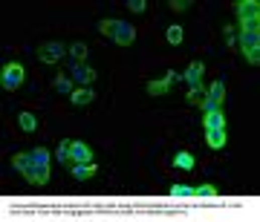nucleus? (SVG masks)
Instances as JSON below:
<instances>
[{"label":"nucleus","mask_w":260,"mask_h":222,"mask_svg":"<svg viewBox=\"0 0 260 222\" xmlns=\"http://www.w3.org/2000/svg\"><path fill=\"white\" fill-rule=\"evenodd\" d=\"M237 12H240V26H243V29H257V21H260V3L257 0H243V3H237Z\"/></svg>","instance_id":"obj_1"},{"label":"nucleus","mask_w":260,"mask_h":222,"mask_svg":"<svg viewBox=\"0 0 260 222\" xmlns=\"http://www.w3.org/2000/svg\"><path fill=\"white\" fill-rule=\"evenodd\" d=\"M260 35H257V29H243L240 32V47H243V52H246V58H248V64H257L260 61Z\"/></svg>","instance_id":"obj_2"},{"label":"nucleus","mask_w":260,"mask_h":222,"mask_svg":"<svg viewBox=\"0 0 260 222\" xmlns=\"http://www.w3.org/2000/svg\"><path fill=\"white\" fill-rule=\"evenodd\" d=\"M0 81H3V90H18L21 81H24V67H21V64H6Z\"/></svg>","instance_id":"obj_3"},{"label":"nucleus","mask_w":260,"mask_h":222,"mask_svg":"<svg viewBox=\"0 0 260 222\" xmlns=\"http://www.w3.org/2000/svg\"><path fill=\"white\" fill-rule=\"evenodd\" d=\"M90 162H93V150L84 141H72L70 144V167H75V164H90Z\"/></svg>","instance_id":"obj_4"},{"label":"nucleus","mask_w":260,"mask_h":222,"mask_svg":"<svg viewBox=\"0 0 260 222\" xmlns=\"http://www.w3.org/2000/svg\"><path fill=\"white\" fill-rule=\"evenodd\" d=\"M61 55H64V47H61L58 41H49V44L38 47V58L44 61V64H58Z\"/></svg>","instance_id":"obj_5"},{"label":"nucleus","mask_w":260,"mask_h":222,"mask_svg":"<svg viewBox=\"0 0 260 222\" xmlns=\"http://www.w3.org/2000/svg\"><path fill=\"white\" fill-rule=\"evenodd\" d=\"M24 176H26V182H32V185H44V182H49V164H38L32 159V164H29V170Z\"/></svg>","instance_id":"obj_6"},{"label":"nucleus","mask_w":260,"mask_h":222,"mask_svg":"<svg viewBox=\"0 0 260 222\" xmlns=\"http://www.w3.org/2000/svg\"><path fill=\"white\" fill-rule=\"evenodd\" d=\"M136 41V29L130 24H124V21H118L116 32H113V44H118V47H130Z\"/></svg>","instance_id":"obj_7"},{"label":"nucleus","mask_w":260,"mask_h":222,"mask_svg":"<svg viewBox=\"0 0 260 222\" xmlns=\"http://www.w3.org/2000/svg\"><path fill=\"white\" fill-rule=\"evenodd\" d=\"M72 81L93 84L95 81V70H93V67H87V64H75V67H72Z\"/></svg>","instance_id":"obj_8"},{"label":"nucleus","mask_w":260,"mask_h":222,"mask_svg":"<svg viewBox=\"0 0 260 222\" xmlns=\"http://www.w3.org/2000/svg\"><path fill=\"white\" fill-rule=\"evenodd\" d=\"M174 78H177V75H174V72H168L165 78H159V81H151V84H148V93H151V95H165L168 90H171Z\"/></svg>","instance_id":"obj_9"},{"label":"nucleus","mask_w":260,"mask_h":222,"mask_svg":"<svg viewBox=\"0 0 260 222\" xmlns=\"http://www.w3.org/2000/svg\"><path fill=\"white\" fill-rule=\"evenodd\" d=\"M202 75H205V67H202L200 61H194L188 67V72H185V81L191 84V87H200L202 84Z\"/></svg>","instance_id":"obj_10"},{"label":"nucleus","mask_w":260,"mask_h":222,"mask_svg":"<svg viewBox=\"0 0 260 222\" xmlns=\"http://www.w3.org/2000/svg\"><path fill=\"white\" fill-rule=\"evenodd\" d=\"M205 130H225V116H223V110L205 113Z\"/></svg>","instance_id":"obj_11"},{"label":"nucleus","mask_w":260,"mask_h":222,"mask_svg":"<svg viewBox=\"0 0 260 222\" xmlns=\"http://www.w3.org/2000/svg\"><path fill=\"white\" fill-rule=\"evenodd\" d=\"M70 98H72V104L84 107V104H90V101L95 98V93H93V90H87V87H78V90H72Z\"/></svg>","instance_id":"obj_12"},{"label":"nucleus","mask_w":260,"mask_h":222,"mask_svg":"<svg viewBox=\"0 0 260 222\" xmlns=\"http://www.w3.org/2000/svg\"><path fill=\"white\" fill-rule=\"evenodd\" d=\"M205 98H211V101H217V104L223 107V98H225V87L223 81H214L208 90H205Z\"/></svg>","instance_id":"obj_13"},{"label":"nucleus","mask_w":260,"mask_h":222,"mask_svg":"<svg viewBox=\"0 0 260 222\" xmlns=\"http://www.w3.org/2000/svg\"><path fill=\"white\" fill-rule=\"evenodd\" d=\"M205 139H208V147L220 150L225 144V130H205Z\"/></svg>","instance_id":"obj_14"},{"label":"nucleus","mask_w":260,"mask_h":222,"mask_svg":"<svg viewBox=\"0 0 260 222\" xmlns=\"http://www.w3.org/2000/svg\"><path fill=\"white\" fill-rule=\"evenodd\" d=\"M93 173H95V164L90 162V164H75L72 167V176L78 179V182H87V179H93Z\"/></svg>","instance_id":"obj_15"},{"label":"nucleus","mask_w":260,"mask_h":222,"mask_svg":"<svg viewBox=\"0 0 260 222\" xmlns=\"http://www.w3.org/2000/svg\"><path fill=\"white\" fill-rule=\"evenodd\" d=\"M12 164L21 170V173H26V170H29V164H32V153H18V156L12 159Z\"/></svg>","instance_id":"obj_16"},{"label":"nucleus","mask_w":260,"mask_h":222,"mask_svg":"<svg viewBox=\"0 0 260 222\" xmlns=\"http://www.w3.org/2000/svg\"><path fill=\"white\" fill-rule=\"evenodd\" d=\"M70 55H72V61H75V64H84V58H87V44H81V41H78V44H72V47H70Z\"/></svg>","instance_id":"obj_17"},{"label":"nucleus","mask_w":260,"mask_h":222,"mask_svg":"<svg viewBox=\"0 0 260 222\" xmlns=\"http://www.w3.org/2000/svg\"><path fill=\"white\" fill-rule=\"evenodd\" d=\"M174 164L182 167V170H191V167H194V156H191V153H177V156H174Z\"/></svg>","instance_id":"obj_18"},{"label":"nucleus","mask_w":260,"mask_h":222,"mask_svg":"<svg viewBox=\"0 0 260 222\" xmlns=\"http://www.w3.org/2000/svg\"><path fill=\"white\" fill-rule=\"evenodd\" d=\"M55 90H58V93H70L72 95V78L58 75V78H55Z\"/></svg>","instance_id":"obj_19"},{"label":"nucleus","mask_w":260,"mask_h":222,"mask_svg":"<svg viewBox=\"0 0 260 222\" xmlns=\"http://www.w3.org/2000/svg\"><path fill=\"white\" fill-rule=\"evenodd\" d=\"M202 98H205V90H202V84H200V87H191L188 104H202Z\"/></svg>","instance_id":"obj_20"},{"label":"nucleus","mask_w":260,"mask_h":222,"mask_svg":"<svg viewBox=\"0 0 260 222\" xmlns=\"http://www.w3.org/2000/svg\"><path fill=\"white\" fill-rule=\"evenodd\" d=\"M18 121H21V127H24L26 133H32V130H35V116H32V113H21Z\"/></svg>","instance_id":"obj_21"},{"label":"nucleus","mask_w":260,"mask_h":222,"mask_svg":"<svg viewBox=\"0 0 260 222\" xmlns=\"http://www.w3.org/2000/svg\"><path fill=\"white\" fill-rule=\"evenodd\" d=\"M168 44H174V47L182 44V29H179V26H171V29H168Z\"/></svg>","instance_id":"obj_22"},{"label":"nucleus","mask_w":260,"mask_h":222,"mask_svg":"<svg viewBox=\"0 0 260 222\" xmlns=\"http://www.w3.org/2000/svg\"><path fill=\"white\" fill-rule=\"evenodd\" d=\"M194 196H208V199H214V196H217V187H214V185H202V187H194Z\"/></svg>","instance_id":"obj_23"},{"label":"nucleus","mask_w":260,"mask_h":222,"mask_svg":"<svg viewBox=\"0 0 260 222\" xmlns=\"http://www.w3.org/2000/svg\"><path fill=\"white\" fill-rule=\"evenodd\" d=\"M116 26H118V21H113V18H107V21H101V24H98V29H101L104 35H110V38H113V32H116Z\"/></svg>","instance_id":"obj_24"},{"label":"nucleus","mask_w":260,"mask_h":222,"mask_svg":"<svg viewBox=\"0 0 260 222\" xmlns=\"http://www.w3.org/2000/svg\"><path fill=\"white\" fill-rule=\"evenodd\" d=\"M70 144H72V141H61V144H58V159L64 164H70Z\"/></svg>","instance_id":"obj_25"},{"label":"nucleus","mask_w":260,"mask_h":222,"mask_svg":"<svg viewBox=\"0 0 260 222\" xmlns=\"http://www.w3.org/2000/svg\"><path fill=\"white\" fill-rule=\"evenodd\" d=\"M171 196H194V187H185V185H174L171 187Z\"/></svg>","instance_id":"obj_26"},{"label":"nucleus","mask_w":260,"mask_h":222,"mask_svg":"<svg viewBox=\"0 0 260 222\" xmlns=\"http://www.w3.org/2000/svg\"><path fill=\"white\" fill-rule=\"evenodd\" d=\"M32 159L38 164H49V150L47 147H38V150H32Z\"/></svg>","instance_id":"obj_27"},{"label":"nucleus","mask_w":260,"mask_h":222,"mask_svg":"<svg viewBox=\"0 0 260 222\" xmlns=\"http://www.w3.org/2000/svg\"><path fill=\"white\" fill-rule=\"evenodd\" d=\"M145 6H148L145 0H133V3H130V9H133V12H145Z\"/></svg>","instance_id":"obj_28"},{"label":"nucleus","mask_w":260,"mask_h":222,"mask_svg":"<svg viewBox=\"0 0 260 222\" xmlns=\"http://www.w3.org/2000/svg\"><path fill=\"white\" fill-rule=\"evenodd\" d=\"M171 9H177V12L188 9V0H174V3H171Z\"/></svg>","instance_id":"obj_29"},{"label":"nucleus","mask_w":260,"mask_h":222,"mask_svg":"<svg viewBox=\"0 0 260 222\" xmlns=\"http://www.w3.org/2000/svg\"><path fill=\"white\" fill-rule=\"evenodd\" d=\"M225 38H228V44H237V35H234V29H231V26H225Z\"/></svg>","instance_id":"obj_30"}]
</instances>
